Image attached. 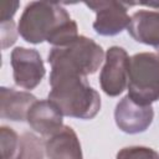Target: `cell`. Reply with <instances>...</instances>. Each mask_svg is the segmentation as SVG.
I'll use <instances>...</instances> for the list:
<instances>
[{
	"label": "cell",
	"mask_w": 159,
	"mask_h": 159,
	"mask_svg": "<svg viewBox=\"0 0 159 159\" xmlns=\"http://www.w3.org/2000/svg\"><path fill=\"white\" fill-rule=\"evenodd\" d=\"M0 143H1V159H17L20 137L17 133L6 125L0 128Z\"/></svg>",
	"instance_id": "obj_14"
},
{
	"label": "cell",
	"mask_w": 159,
	"mask_h": 159,
	"mask_svg": "<svg viewBox=\"0 0 159 159\" xmlns=\"http://www.w3.org/2000/svg\"><path fill=\"white\" fill-rule=\"evenodd\" d=\"M36 101V97L30 92L1 87L0 117L14 122H22L27 118V113Z\"/></svg>",
	"instance_id": "obj_12"
},
{
	"label": "cell",
	"mask_w": 159,
	"mask_h": 159,
	"mask_svg": "<svg viewBox=\"0 0 159 159\" xmlns=\"http://www.w3.org/2000/svg\"><path fill=\"white\" fill-rule=\"evenodd\" d=\"M128 96L140 103L159 101V53L139 52L129 58Z\"/></svg>",
	"instance_id": "obj_4"
},
{
	"label": "cell",
	"mask_w": 159,
	"mask_h": 159,
	"mask_svg": "<svg viewBox=\"0 0 159 159\" xmlns=\"http://www.w3.org/2000/svg\"><path fill=\"white\" fill-rule=\"evenodd\" d=\"M48 98L62 116L77 119H92L101 109L99 93L89 86L87 78L75 75H50Z\"/></svg>",
	"instance_id": "obj_2"
},
{
	"label": "cell",
	"mask_w": 159,
	"mask_h": 159,
	"mask_svg": "<svg viewBox=\"0 0 159 159\" xmlns=\"http://www.w3.org/2000/svg\"><path fill=\"white\" fill-rule=\"evenodd\" d=\"M153 118L154 111L152 104H140L133 101L128 94L123 97L116 106V124L124 133L138 134L145 132L152 124Z\"/></svg>",
	"instance_id": "obj_8"
},
{
	"label": "cell",
	"mask_w": 159,
	"mask_h": 159,
	"mask_svg": "<svg viewBox=\"0 0 159 159\" xmlns=\"http://www.w3.org/2000/svg\"><path fill=\"white\" fill-rule=\"evenodd\" d=\"M26 120L35 132L46 138L65 125L62 113L50 99L36 101L31 106Z\"/></svg>",
	"instance_id": "obj_9"
},
{
	"label": "cell",
	"mask_w": 159,
	"mask_h": 159,
	"mask_svg": "<svg viewBox=\"0 0 159 159\" xmlns=\"http://www.w3.org/2000/svg\"><path fill=\"white\" fill-rule=\"evenodd\" d=\"M116 159H159V154L148 147H127L117 153Z\"/></svg>",
	"instance_id": "obj_15"
},
{
	"label": "cell",
	"mask_w": 159,
	"mask_h": 159,
	"mask_svg": "<svg viewBox=\"0 0 159 159\" xmlns=\"http://www.w3.org/2000/svg\"><path fill=\"white\" fill-rule=\"evenodd\" d=\"M104 57L103 48L96 41L80 35L66 46L52 47L47 56V62L51 65L50 75L87 77L99 68Z\"/></svg>",
	"instance_id": "obj_3"
},
{
	"label": "cell",
	"mask_w": 159,
	"mask_h": 159,
	"mask_svg": "<svg viewBox=\"0 0 159 159\" xmlns=\"http://www.w3.org/2000/svg\"><path fill=\"white\" fill-rule=\"evenodd\" d=\"M127 31L137 42L159 50V11L139 10L134 12Z\"/></svg>",
	"instance_id": "obj_11"
},
{
	"label": "cell",
	"mask_w": 159,
	"mask_h": 159,
	"mask_svg": "<svg viewBox=\"0 0 159 159\" xmlns=\"http://www.w3.org/2000/svg\"><path fill=\"white\" fill-rule=\"evenodd\" d=\"M143 5H147V6H152V7H158L159 9V1H154V2H142Z\"/></svg>",
	"instance_id": "obj_18"
},
{
	"label": "cell",
	"mask_w": 159,
	"mask_h": 159,
	"mask_svg": "<svg viewBox=\"0 0 159 159\" xmlns=\"http://www.w3.org/2000/svg\"><path fill=\"white\" fill-rule=\"evenodd\" d=\"M129 56L123 47L112 46L107 50L104 65L99 75V84L107 96H119L128 84Z\"/></svg>",
	"instance_id": "obj_5"
},
{
	"label": "cell",
	"mask_w": 159,
	"mask_h": 159,
	"mask_svg": "<svg viewBox=\"0 0 159 159\" xmlns=\"http://www.w3.org/2000/svg\"><path fill=\"white\" fill-rule=\"evenodd\" d=\"M11 67L15 84L24 89L36 88L46 73L40 53L35 48L21 46L11 52Z\"/></svg>",
	"instance_id": "obj_6"
},
{
	"label": "cell",
	"mask_w": 159,
	"mask_h": 159,
	"mask_svg": "<svg viewBox=\"0 0 159 159\" xmlns=\"http://www.w3.org/2000/svg\"><path fill=\"white\" fill-rule=\"evenodd\" d=\"M45 153L48 159H83L80 139L70 125L46 138Z\"/></svg>",
	"instance_id": "obj_10"
},
{
	"label": "cell",
	"mask_w": 159,
	"mask_h": 159,
	"mask_svg": "<svg viewBox=\"0 0 159 159\" xmlns=\"http://www.w3.org/2000/svg\"><path fill=\"white\" fill-rule=\"evenodd\" d=\"M86 6L96 12L93 29L98 35L114 36L128 27L130 17L128 4L122 1H86Z\"/></svg>",
	"instance_id": "obj_7"
},
{
	"label": "cell",
	"mask_w": 159,
	"mask_h": 159,
	"mask_svg": "<svg viewBox=\"0 0 159 159\" xmlns=\"http://www.w3.org/2000/svg\"><path fill=\"white\" fill-rule=\"evenodd\" d=\"M45 143L34 133L25 132L20 135L17 159H43Z\"/></svg>",
	"instance_id": "obj_13"
},
{
	"label": "cell",
	"mask_w": 159,
	"mask_h": 159,
	"mask_svg": "<svg viewBox=\"0 0 159 159\" xmlns=\"http://www.w3.org/2000/svg\"><path fill=\"white\" fill-rule=\"evenodd\" d=\"M17 37V31L15 27V22L12 20L1 22V47L5 50L9 46L14 45Z\"/></svg>",
	"instance_id": "obj_16"
},
{
	"label": "cell",
	"mask_w": 159,
	"mask_h": 159,
	"mask_svg": "<svg viewBox=\"0 0 159 159\" xmlns=\"http://www.w3.org/2000/svg\"><path fill=\"white\" fill-rule=\"evenodd\" d=\"M19 7V1H2L1 2V22H6L12 20L14 14Z\"/></svg>",
	"instance_id": "obj_17"
},
{
	"label": "cell",
	"mask_w": 159,
	"mask_h": 159,
	"mask_svg": "<svg viewBox=\"0 0 159 159\" xmlns=\"http://www.w3.org/2000/svg\"><path fill=\"white\" fill-rule=\"evenodd\" d=\"M17 32L29 43L47 41L53 47L66 46L78 35L77 24L58 2L32 1L20 16Z\"/></svg>",
	"instance_id": "obj_1"
}]
</instances>
